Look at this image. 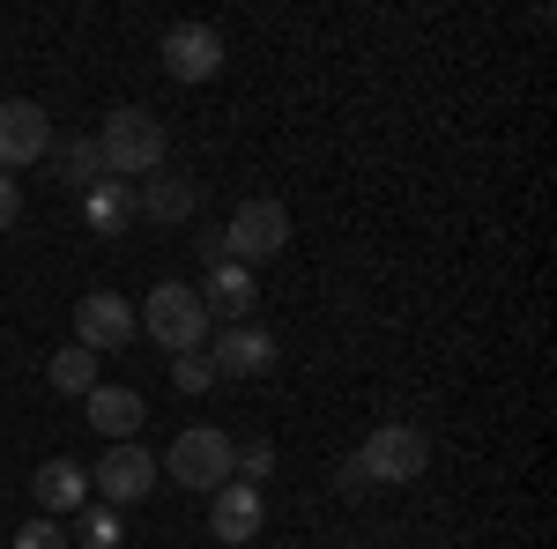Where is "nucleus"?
Instances as JSON below:
<instances>
[{
  "label": "nucleus",
  "instance_id": "1",
  "mask_svg": "<svg viewBox=\"0 0 557 549\" xmlns=\"http://www.w3.org/2000/svg\"><path fill=\"white\" fill-rule=\"evenodd\" d=\"M164 120L157 112H141V104H120L112 120H104V134H97V164H104V178H141V171H157L164 164Z\"/></svg>",
  "mask_w": 557,
  "mask_h": 549
},
{
  "label": "nucleus",
  "instance_id": "2",
  "mask_svg": "<svg viewBox=\"0 0 557 549\" xmlns=\"http://www.w3.org/2000/svg\"><path fill=\"white\" fill-rule=\"evenodd\" d=\"M164 475H172L178 490H201V498H215V490L238 475V446H231V431H215V423L178 431L172 453H164Z\"/></svg>",
  "mask_w": 557,
  "mask_h": 549
},
{
  "label": "nucleus",
  "instance_id": "3",
  "mask_svg": "<svg viewBox=\"0 0 557 549\" xmlns=\"http://www.w3.org/2000/svg\"><path fill=\"white\" fill-rule=\"evenodd\" d=\"M134 320H141V335L164 341L172 357H186V349L209 341V304H201V290H186V283H157L149 304H141Z\"/></svg>",
  "mask_w": 557,
  "mask_h": 549
},
{
  "label": "nucleus",
  "instance_id": "4",
  "mask_svg": "<svg viewBox=\"0 0 557 549\" xmlns=\"http://www.w3.org/2000/svg\"><path fill=\"white\" fill-rule=\"evenodd\" d=\"M424 461H431V446H424L417 423H380V431L357 446V475H364V483H417Z\"/></svg>",
  "mask_w": 557,
  "mask_h": 549
},
{
  "label": "nucleus",
  "instance_id": "5",
  "mask_svg": "<svg viewBox=\"0 0 557 549\" xmlns=\"http://www.w3.org/2000/svg\"><path fill=\"white\" fill-rule=\"evenodd\" d=\"M290 246V209L283 201H246V209L231 215V230L215 238V253L238 260V267H253V260H275Z\"/></svg>",
  "mask_w": 557,
  "mask_h": 549
},
{
  "label": "nucleus",
  "instance_id": "6",
  "mask_svg": "<svg viewBox=\"0 0 557 549\" xmlns=\"http://www.w3.org/2000/svg\"><path fill=\"white\" fill-rule=\"evenodd\" d=\"M89 490H97V506H141L149 490H157V453H141V446H112L104 461H97V475H89Z\"/></svg>",
  "mask_w": 557,
  "mask_h": 549
},
{
  "label": "nucleus",
  "instance_id": "7",
  "mask_svg": "<svg viewBox=\"0 0 557 549\" xmlns=\"http://www.w3.org/2000/svg\"><path fill=\"white\" fill-rule=\"evenodd\" d=\"M134 335H141V320H134V304H127V297L89 290L83 304H75V341H83L89 357H112V349H127Z\"/></svg>",
  "mask_w": 557,
  "mask_h": 549
},
{
  "label": "nucleus",
  "instance_id": "8",
  "mask_svg": "<svg viewBox=\"0 0 557 549\" xmlns=\"http://www.w3.org/2000/svg\"><path fill=\"white\" fill-rule=\"evenodd\" d=\"M52 157V120H45V104L30 97H0V171H23Z\"/></svg>",
  "mask_w": 557,
  "mask_h": 549
},
{
  "label": "nucleus",
  "instance_id": "9",
  "mask_svg": "<svg viewBox=\"0 0 557 549\" xmlns=\"http://www.w3.org/2000/svg\"><path fill=\"white\" fill-rule=\"evenodd\" d=\"M157 60L172 67L178 83H215V67H223V30H215V23H172L164 45H157Z\"/></svg>",
  "mask_w": 557,
  "mask_h": 549
},
{
  "label": "nucleus",
  "instance_id": "10",
  "mask_svg": "<svg viewBox=\"0 0 557 549\" xmlns=\"http://www.w3.org/2000/svg\"><path fill=\"white\" fill-rule=\"evenodd\" d=\"M260 527H268V498H260V483H238V475H231V483L209 498V535L238 549V542H253Z\"/></svg>",
  "mask_w": 557,
  "mask_h": 549
},
{
  "label": "nucleus",
  "instance_id": "11",
  "mask_svg": "<svg viewBox=\"0 0 557 549\" xmlns=\"http://www.w3.org/2000/svg\"><path fill=\"white\" fill-rule=\"evenodd\" d=\"M209 364H215V379H268V372H275V335H260V327H223Z\"/></svg>",
  "mask_w": 557,
  "mask_h": 549
},
{
  "label": "nucleus",
  "instance_id": "12",
  "mask_svg": "<svg viewBox=\"0 0 557 549\" xmlns=\"http://www.w3.org/2000/svg\"><path fill=\"white\" fill-rule=\"evenodd\" d=\"M201 304L223 312L231 327H253V304H260L253 267H238V260H209V290H201Z\"/></svg>",
  "mask_w": 557,
  "mask_h": 549
},
{
  "label": "nucleus",
  "instance_id": "13",
  "mask_svg": "<svg viewBox=\"0 0 557 549\" xmlns=\"http://www.w3.org/2000/svg\"><path fill=\"white\" fill-rule=\"evenodd\" d=\"M30 498H38L45 520H52V512H83L89 506V467L83 461H45L38 475H30Z\"/></svg>",
  "mask_w": 557,
  "mask_h": 549
},
{
  "label": "nucleus",
  "instance_id": "14",
  "mask_svg": "<svg viewBox=\"0 0 557 549\" xmlns=\"http://www.w3.org/2000/svg\"><path fill=\"white\" fill-rule=\"evenodd\" d=\"M83 409H89V423H97L104 438H120V446H127L134 431H141V416H149L134 386H89V394H83Z\"/></svg>",
  "mask_w": 557,
  "mask_h": 549
},
{
  "label": "nucleus",
  "instance_id": "15",
  "mask_svg": "<svg viewBox=\"0 0 557 549\" xmlns=\"http://www.w3.org/2000/svg\"><path fill=\"white\" fill-rule=\"evenodd\" d=\"M83 215H89V230H97V238H120V230H127L141 209H134V186H120V178H97V186L83 194Z\"/></svg>",
  "mask_w": 557,
  "mask_h": 549
},
{
  "label": "nucleus",
  "instance_id": "16",
  "mask_svg": "<svg viewBox=\"0 0 557 549\" xmlns=\"http://www.w3.org/2000/svg\"><path fill=\"white\" fill-rule=\"evenodd\" d=\"M134 209L157 215V223H186V215H194V186H186V178H149V186L134 194Z\"/></svg>",
  "mask_w": 557,
  "mask_h": 549
},
{
  "label": "nucleus",
  "instance_id": "17",
  "mask_svg": "<svg viewBox=\"0 0 557 549\" xmlns=\"http://www.w3.org/2000/svg\"><path fill=\"white\" fill-rule=\"evenodd\" d=\"M52 157H60V178H67V186H97V134H67V141H52Z\"/></svg>",
  "mask_w": 557,
  "mask_h": 549
},
{
  "label": "nucleus",
  "instance_id": "18",
  "mask_svg": "<svg viewBox=\"0 0 557 549\" xmlns=\"http://www.w3.org/2000/svg\"><path fill=\"white\" fill-rule=\"evenodd\" d=\"M45 379L60 386V394H89V386H97V357L75 341V349H60V357H52V372H45Z\"/></svg>",
  "mask_w": 557,
  "mask_h": 549
},
{
  "label": "nucleus",
  "instance_id": "19",
  "mask_svg": "<svg viewBox=\"0 0 557 549\" xmlns=\"http://www.w3.org/2000/svg\"><path fill=\"white\" fill-rule=\"evenodd\" d=\"M67 542H83V549H120V512H112V506H97V498H89V506H83V520H75V535H67Z\"/></svg>",
  "mask_w": 557,
  "mask_h": 549
},
{
  "label": "nucleus",
  "instance_id": "20",
  "mask_svg": "<svg viewBox=\"0 0 557 549\" xmlns=\"http://www.w3.org/2000/svg\"><path fill=\"white\" fill-rule=\"evenodd\" d=\"M172 386H178V394H209V386H215V364L201 357V349H186V357L172 364Z\"/></svg>",
  "mask_w": 557,
  "mask_h": 549
},
{
  "label": "nucleus",
  "instance_id": "21",
  "mask_svg": "<svg viewBox=\"0 0 557 549\" xmlns=\"http://www.w3.org/2000/svg\"><path fill=\"white\" fill-rule=\"evenodd\" d=\"M260 475H275V438H253V446H238V483H260Z\"/></svg>",
  "mask_w": 557,
  "mask_h": 549
},
{
  "label": "nucleus",
  "instance_id": "22",
  "mask_svg": "<svg viewBox=\"0 0 557 549\" xmlns=\"http://www.w3.org/2000/svg\"><path fill=\"white\" fill-rule=\"evenodd\" d=\"M8 549H67V527H60V520H45V512H38V520H30V527H23V535H15Z\"/></svg>",
  "mask_w": 557,
  "mask_h": 549
},
{
  "label": "nucleus",
  "instance_id": "23",
  "mask_svg": "<svg viewBox=\"0 0 557 549\" xmlns=\"http://www.w3.org/2000/svg\"><path fill=\"white\" fill-rule=\"evenodd\" d=\"M15 223H23V186L0 171V230H15Z\"/></svg>",
  "mask_w": 557,
  "mask_h": 549
}]
</instances>
